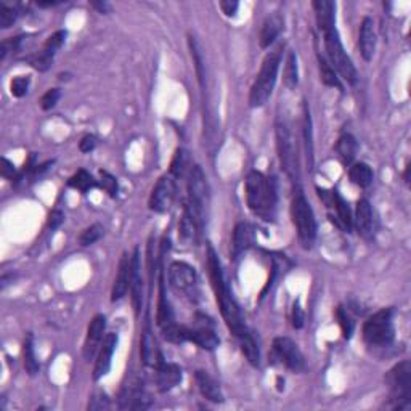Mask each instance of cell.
Wrapping results in <instances>:
<instances>
[{
    "label": "cell",
    "instance_id": "21",
    "mask_svg": "<svg viewBox=\"0 0 411 411\" xmlns=\"http://www.w3.org/2000/svg\"><path fill=\"white\" fill-rule=\"evenodd\" d=\"M156 371V385L160 392H169L182 383V370L175 363L161 361L155 368Z\"/></svg>",
    "mask_w": 411,
    "mask_h": 411
},
{
    "label": "cell",
    "instance_id": "50",
    "mask_svg": "<svg viewBox=\"0 0 411 411\" xmlns=\"http://www.w3.org/2000/svg\"><path fill=\"white\" fill-rule=\"evenodd\" d=\"M97 137L92 135V133H87V135H84L81 138V142H79V150H81V153H90L95 150L97 146Z\"/></svg>",
    "mask_w": 411,
    "mask_h": 411
},
{
    "label": "cell",
    "instance_id": "8",
    "mask_svg": "<svg viewBox=\"0 0 411 411\" xmlns=\"http://www.w3.org/2000/svg\"><path fill=\"white\" fill-rule=\"evenodd\" d=\"M385 384L390 390V403L385 405L392 410H405L411 403V363L403 360L392 366L385 374Z\"/></svg>",
    "mask_w": 411,
    "mask_h": 411
},
{
    "label": "cell",
    "instance_id": "54",
    "mask_svg": "<svg viewBox=\"0 0 411 411\" xmlns=\"http://www.w3.org/2000/svg\"><path fill=\"white\" fill-rule=\"evenodd\" d=\"M410 169H411L410 164H408L407 167H405V174H403V178H405V182H407V183H410Z\"/></svg>",
    "mask_w": 411,
    "mask_h": 411
},
{
    "label": "cell",
    "instance_id": "16",
    "mask_svg": "<svg viewBox=\"0 0 411 411\" xmlns=\"http://www.w3.org/2000/svg\"><path fill=\"white\" fill-rule=\"evenodd\" d=\"M64 41H66V31H63V29L61 31H57L55 34H52V36L46 41V44L42 46L41 50L29 59L31 66L36 68L37 71H42V73L47 71V69L50 68L57 52L63 47Z\"/></svg>",
    "mask_w": 411,
    "mask_h": 411
},
{
    "label": "cell",
    "instance_id": "45",
    "mask_svg": "<svg viewBox=\"0 0 411 411\" xmlns=\"http://www.w3.org/2000/svg\"><path fill=\"white\" fill-rule=\"evenodd\" d=\"M110 407H111L110 399H108V395L103 392V390H98V392L92 394V397L88 399V405H87L88 410L100 411V410H108Z\"/></svg>",
    "mask_w": 411,
    "mask_h": 411
},
{
    "label": "cell",
    "instance_id": "17",
    "mask_svg": "<svg viewBox=\"0 0 411 411\" xmlns=\"http://www.w3.org/2000/svg\"><path fill=\"white\" fill-rule=\"evenodd\" d=\"M354 224L356 227L359 235L363 238V240H373L376 230H378V220H376L374 209L368 200H359V202H356Z\"/></svg>",
    "mask_w": 411,
    "mask_h": 411
},
{
    "label": "cell",
    "instance_id": "46",
    "mask_svg": "<svg viewBox=\"0 0 411 411\" xmlns=\"http://www.w3.org/2000/svg\"><path fill=\"white\" fill-rule=\"evenodd\" d=\"M59 98H61V92H59V88L53 87V88H48V90L44 93L39 103H41V108L44 111H50L57 106Z\"/></svg>",
    "mask_w": 411,
    "mask_h": 411
},
{
    "label": "cell",
    "instance_id": "33",
    "mask_svg": "<svg viewBox=\"0 0 411 411\" xmlns=\"http://www.w3.org/2000/svg\"><path fill=\"white\" fill-rule=\"evenodd\" d=\"M349 178L354 185L360 188H368L373 183V169L366 162H355L349 169Z\"/></svg>",
    "mask_w": 411,
    "mask_h": 411
},
{
    "label": "cell",
    "instance_id": "39",
    "mask_svg": "<svg viewBox=\"0 0 411 411\" xmlns=\"http://www.w3.org/2000/svg\"><path fill=\"white\" fill-rule=\"evenodd\" d=\"M238 344H240L242 355L246 356V360L249 361L252 366L260 365V350H259V345H257V343H256L254 336L252 334L246 336L245 339L238 341Z\"/></svg>",
    "mask_w": 411,
    "mask_h": 411
},
{
    "label": "cell",
    "instance_id": "40",
    "mask_svg": "<svg viewBox=\"0 0 411 411\" xmlns=\"http://www.w3.org/2000/svg\"><path fill=\"white\" fill-rule=\"evenodd\" d=\"M103 235H105V229H103V225L92 224L90 227H87V229L82 230V233L77 238V242L82 247L92 246V245H95L97 241H100Z\"/></svg>",
    "mask_w": 411,
    "mask_h": 411
},
{
    "label": "cell",
    "instance_id": "30",
    "mask_svg": "<svg viewBox=\"0 0 411 411\" xmlns=\"http://www.w3.org/2000/svg\"><path fill=\"white\" fill-rule=\"evenodd\" d=\"M201 231L202 229L198 225V222L188 214V211L183 209L180 224H178V236H180V240L191 245V242L198 241V236H200Z\"/></svg>",
    "mask_w": 411,
    "mask_h": 411
},
{
    "label": "cell",
    "instance_id": "5",
    "mask_svg": "<svg viewBox=\"0 0 411 411\" xmlns=\"http://www.w3.org/2000/svg\"><path fill=\"white\" fill-rule=\"evenodd\" d=\"M291 219L299 242L304 249H312L316 240V220L310 202L302 191L300 187H296L294 198L291 201Z\"/></svg>",
    "mask_w": 411,
    "mask_h": 411
},
{
    "label": "cell",
    "instance_id": "52",
    "mask_svg": "<svg viewBox=\"0 0 411 411\" xmlns=\"http://www.w3.org/2000/svg\"><path fill=\"white\" fill-rule=\"evenodd\" d=\"M61 2H58V0H39L37 2V7L41 8H52V7H57Z\"/></svg>",
    "mask_w": 411,
    "mask_h": 411
},
{
    "label": "cell",
    "instance_id": "6",
    "mask_svg": "<svg viewBox=\"0 0 411 411\" xmlns=\"http://www.w3.org/2000/svg\"><path fill=\"white\" fill-rule=\"evenodd\" d=\"M188 200L183 209L188 211L193 219L198 222L201 229H204L206 209L209 206V183H207L206 174L200 166H193L190 174H188Z\"/></svg>",
    "mask_w": 411,
    "mask_h": 411
},
{
    "label": "cell",
    "instance_id": "43",
    "mask_svg": "<svg viewBox=\"0 0 411 411\" xmlns=\"http://www.w3.org/2000/svg\"><path fill=\"white\" fill-rule=\"evenodd\" d=\"M19 17L18 10L15 7H8V5L0 3V28L8 29L12 28Z\"/></svg>",
    "mask_w": 411,
    "mask_h": 411
},
{
    "label": "cell",
    "instance_id": "34",
    "mask_svg": "<svg viewBox=\"0 0 411 411\" xmlns=\"http://www.w3.org/2000/svg\"><path fill=\"white\" fill-rule=\"evenodd\" d=\"M316 59H318L320 76H321V81H323L325 86L334 87V88H339V90H343V84H341V79L338 76V73H336L334 68L331 66L328 58L321 55L320 52H316Z\"/></svg>",
    "mask_w": 411,
    "mask_h": 411
},
{
    "label": "cell",
    "instance_id": "13",
    "mask_svg": "<svg viewBox=\"0 0 411 411\" xmlns=\"http://www.w3.org/2000/svg\"><path fill=\"white\" fill-rule=\"evenodd\" d=\"M175 180L172 175H162L160 180L156 182L155 188L151 190L150 200H148V207L150 211L156 212V214H166L174 204L175 200Z\"/></svg>",
    "mask_w": 411,
    "mask_h": 411
},
{
    "label": "cell",
    "instance_id": "32",
    "mask_svg": "<svg viewBox=\"0 0 411 411\" xmlns=\"http://www.w3.org/2000/svg\"><path fill=\"white\" fill-rule=\"evenodd\" d=\"M331 193H333V207L336 214H338V219L341 222V225H343V229L349 233L354 227L352 211H350L347 201L339 195V191H331Z\"/></svg>",
    "mask_w": 411,
    "mask_h": 411
},
{
    "label": "cell",
    "instance_id": "44",
    "mask_svg": "<svg viewBox=\"0 0 411 411\" xmlns=\"http://www.w3.org/2000/svg\"><path fill=\"white\" fill-rule=\"evenodd\" d=\"M29 86H31V79H29V76H17L10 82V92H12L13 97L23 98L28 93Z\"/></svg>",
    "mask_w": 411,
    "mask_h": 411
},
{
    "label": "cell",
    "instance_id": "22",
    "mask_svg": "<svg viewBox=\"0 0 411 411\" xmlns=\"http://www.w3.org/2000/svg\"><path fill=\"white\" fill-rule=\"evenodd\" d=\"M156 323L160 326L161 333L171 329L172 326L177 325L174 310H172L171 302L167 300L166 296V285H164V276H162V271H160V297H157V307H156Z\"/></svg>",
    "mask_w": 411,
    "mask_h": 411
},
{
    "label": "cell",
    "instance_id": "4",
    "mask_svg": "<svg viewBox=\"0 0 411 411\" xmlns=\"http://www.w3.org/2000/svg\"><path fill=\"white\" fill-rule=\"evenodd\" d=\"M281 48L267 53L264 61H262L260 71L257 74L254 84H252L249 92V106L262 108L269 102V98L274 93L276 77H278L280 64H281Z\"/></svg>",
    "mask_w": 411,
    "mask_h": 411
},
{
    "label": "cell",
    "instance_id": "37",
    "mask_svg": "<svg viewBox=\"0 0 411 411\" xmlns=\"http://www.w3.org/2000/svg\"><path fill=\"white\" fill-rule=\"evenodd\" d=\"M283 82L285 86L293 90L299 84V68H297V55L294 50H289L285 59V71H283Z\"/></svg>",
    "mask_w": 411,
    "mask_h": 411
},
{
    "label": "cell",
    "instance_id": "12",
    "mask_svg": "<svg viewBox=\"0 0 411 411\" xmlns=\"http://www.w3.org/2000/svg\"><path fill=\"white\" fill-rule=\"evenodd\" d=\"M274 355L276 360H280L281 365L286 368L294 371V373H302L305 370V359L302 355L299 345L289 338H280L274 339Z\"/></svg>",
    "mask_w": 411,
    "mask_h": 411
},
{
    "label": "cell",
    "instance_id": "42",
    "mask_svg": "<svg viewBox=\"0 0 411 411\" xmlns=\"http://www.w3.org/2000/svg\"><path fill=\"white\" fill-rule=\"evenodd\" d=\"M98 175H100V187L108 193V196L116 198L119 191L117 178L113 174H110L108 171H100L98 172Z\"/></svg>",
    "mask_w": 411,
    "mask_h": 411
},
{
    "label": "cell",
    "instance_id": "25",
    "mask_svg": "<svg viewBox=\"0 0 411 411\" xmlns=\"http://www.w3.org/2000/svg\"><path fill=\"white\" fill-rule=\"evenodd\" d=\"M252 229L246 222H238L233 229V238H231V257L233 260L241 259L252 245Z\"/></svg>",
    "mask_w": 411,
    "mask_h": 411
},
{
    "label": "cell",
    "instance_id": "2",
    "mask_svg": "<svg viewBox=\"0 0 411 411\" xmlns=\"http://www.w3.org/2000/svg\"><path fill=\"white\" fill-rule=\"evenodd\" d=\"M246 204L252 214L262 220H274L278 195L275 178L267 177L259 171H251L245 180Z\"/></svg>",
    "mask_w": 411,
    "mask_h": 411
},
{
    "label": "cell",
    "instance_id": "51",
    "mask_svg": "<svg viewBox=\"0 0 411 411\" xmlns=\"http://www.w3.org/2000/svg\"><path fill=\"white\" fill-rule=\"evenodd\" d=\"M220 5V10L225 13V17H235L238 8H240V3L236 2V0H222L219 3Z\"/></svg>",
    "mask_w": 411,
    "mask_h": 411
},
{
    "label": "cell",
    "instance_id": "11",
    "mask_svg": "<svg viewBox=\"0 0 411 411\" xmlns=\"http://www.w3.org/2000/svg\"><path fill=\"white\" fill-rule=\"evenodd\" d=\"M183 341L196 344L204 350H216L219 347L220 339L214 329V323L206 315H196L193 326H183Z\"/></svg>",
    "mask_w": 411,
    "mask_h": 411
},
{
    "label": "cell",
    "instance_id": "3",
    "mask_svg": "<svg viewBox=\"0 0 411 411\" xmlns=\"http://www.w3.org/2000/svg\"><path fill=\"white\" fill-rule=\"evenodd\" d=\"M276 133V151H278L281 169L285 171L286 177L299 187L300 180V162H299V148H297V140L291 124L286 121L283 116H278L275 126Z\"/></svg>",
    "mask_w": 411,
    "mask_h": 411
},
{
    "label": "cell",
    "instance_id": "18",
    "mask_svg": "<svg viewBox=\"0 0 411 411\" xmlns=\"http://www.w3.org/2000/svg\"><path fill=\"white\" fill-rule=\"evenodd\" d=\"M119 344V336L116 333H108L98 349L95 366H93V381H100L110 373L113 355L116 352Z\"/></svg>",
    "mask_w": 411,
    "mask_h": 411
},
{
    "label": "cell",
    "instance_id": "36",
    "mask_svg": "<svg viewBox=\"0 0 411 411\" xmlns=\"http://www.w3.org/2000/svg\"><path fill=\"white\" fill-rule=\"evenodd\" d=\"M191 167L193 166H190V155H188V151L183 150V148H178L174 157H172L169 174L175 178H183L187 177V174H190Z\"/></svg>",
    "mask_w": 411,
    "mask_h": 411
},
{
    "label": "cell",
    "instance_id": "23",
    "mask_svg": "<svg viewBox=\"0 0 411 411\" xmlns=\"http://www.w3.org/2000/svg\"><path fill=\"white\" fill-rule=\"evenodd\" d=\"M376 29H374V21L373 18L365 17L361 19L360 24V31H359V48H360V55L363 57L365 61H371L374 57L376 52Z\"/></svg>",
    "mask_w": 411,
    "mask_h": 411
},
{
    "label": "cell",
    "instance_id": "31",
    "mask_svg": "<svg viewBox=\"0 0 411 411\" xmlns=\"http://www.w3.org/2000/svg\"><path fill=\"white\" fill-rule=\"evenodd\" d=\"M336 150H338L341 161H343L345 166L352 164L355 156H356V151H359V143H356L354 135H350V133H344V135L339 137L338 145H336Z\"/></svg>",
    "mask_w": 411,
    "mask_h": 411
},
{
    "label": "cell",
    "instance_id": "28",
    "mask_svg": "<svg viewBox=\"0 0 411 411\" xmlns=\"http://www.w3.org/2000/svg\"><path fill=\"white\" fill-rule=\"evenodd\" d=\"M312 8H314L316 24H318V29L321 32L336 26L334 2H329V0H315V2H312Z\"/></svg>",
    "mask_w": 411,
    "mask_h": 411
},
{
    "label": "cell",
    "instance_id": "35",
    "mask_svg": "<svg viewBox=\"0 0 411 411\" xmlns=\"http://www.w3.org/2000/svg\"><path fill=\"white\" fill-rule=\"evenodd\" d=\"M23 356H24V370L29 376H36L41 371V365H39L36 349H34V338L31 333H28L26 339H24L23 345Z\"/></svg>",
    "mask_w": 411,
    "mask_h": 411
},
{
    "label": "cell",
    "instance_id": "15",
    "mask_svg": "<svg viewBox=\"0 0 411 411\" xmlns=\"http://www.w3.org/2000/svg\"><path fill=\"white\" fill-rule=\"evenodd\" d=\"M143 288H145V283H143V275H142L140 247L137 246L131 256V281H128V291H131V300H132L133 312H135V316H140L142 314L143 299H145Z\"/></svg>",
    "mask_w": 411,
    "mask_h": 411
},
{
    "label": "cell",
    "instance_id": "10",
    "mask_svg": "<svg viewBox=\"0 0 411 411\" xmlns=\"http://www.w3.org/2000/svg\"><path fill=\"white\" fill-rule=\"evenodd\" d=\"M169 283L177 293H180L191 302L198 300L200 286H198L196 270L190 264L182 260L172 262L169 267Z\"/></svg>",
    "mask_w": 411,
    "mask_h": 411
},
{
    "label": "cell",
    "instance_id": "14",
    "mask_svg": "<svg viewBox=\"0 0 411 411\" xmlns=\"http://www.w3.org/2000/svg\"><path fill=\"white\" fill-rule=\"evenodd\" d=\"M151 405V400L143 390V383L138 378H131L122 385L119 394V408L121 410H145Z\"/></svg>",
    "mask_w": 411,
    "mask_h": 411
},
{
    "label": "cell",
    "instance_id": "49",
    "mask_svg": "<svg viewBox=\"0 0 411 411\" xmlns=\"http://www.w3.org/2000/svg\"><path fill=\"white\" fill-rule=\"evenodd\" d=\"M0 174H2L3 178H17L18 172H17V167L12 161H8L7 157H2L0 160Z\"/></svg>",
    "mask_w": 411,
    "mask_h": 411
},
{
    "label": "cell",
    "instance_id": "27",
    "mask_svg": "<svg viewBox=\"0 0 411 411\" xmlns=\"http://www.w3.org/2000/svg\"><path fill=\"white\" fill-rule=\"evenodd\" d=\"M283 17L280 13H271L265 18L259 34V44L262 48H269L270 46H274V42L278 39L281 31H283Z\"/></svg>",
    "mask_w": 411,
    "mask_h": 411
},
{
    "label": "cell",
    "instance_id": "48",
    "mask_svg": "<svg viewBox=\"0 0 411 411\" xmlns=\"http://www.w3.org/2000/svg\"><path fill=\"white\" fill-rule=\"evenodd\" d=\"M64 222V212L59 209H52L47 217V227L50 230H57L63 225Z\"/></svg>",
    "mask_w": 411,
    "mask_h": 411
},
{
    "label": "cell",
    "instance_id": "7",
    "mask_svg": "<svg viewBox=\"0 0 411 411\" xmlns=\"http://www.w3.org/2000/svg\"><path fill=\"white\" fill-rule=\"evenodd\" d=\"M394 309L388 307V309H381L370 316L365 321L363 329V341L368 347L374 349H384L389 347L394 343L395 338V328H394Z\"/></svg>",
    "mask_w": 411,
    "mask_h": 411
},
{
    "label": "cell",
    "instance_id": "1",
    "mask_svg": "<svg viewBox=\"0 0 411 411\" xmlns=\"http://www.w3.org/2000/svg\"><path fill=\"white\" fill-rule=\"evenodd\" d=\"M206 265H207V271H209V278H211V285L212 289H214L216 294V300L219 304L220 314L224 316V321L227 325V328L231 334L235 336L236 341L245 339L246 336L252 334L251 329L247 328L245 315L238 305L236 299L233 297V293H231L229 283L225 280V274L222 270V264L217 257L214 247L211 245H207V251H206Z\"/></svg>",
    "mask_w": 411,
    "mask_h": 411
},
{
    "label": "cell",
    "instance_id": "47",
    "mask_svg": "<svg viewBox=\"0 0 411 411\" xmlns=\"http://www.w3.org/2000/svg\"><path fill=\"white\" fill-rule=\"evenodd\" d=\"M291 321H293V328L294 329L304 328L305 315H304V310H302V307H300V300L299 299L294 300L293 314H291Z\"/></svg>",
    "mask_w": 411,
    "mask_h": 411
},
{
    "label": "cell",
    "instance_id": "19",
    "mask_svg": "<svg viewBox=\"0 0 411 411\" xmlns=\"http://www.w3.org/2000/svg\"><path fill=\"white\" fill-rule=\"evenodd\" d=\"M106 329V316L98 314L90 320V325L87 328V336L86 343H84L82 355L86 361L93 360V356L98 354V349L103 343V334H105Z\"/></svg>",
    "mask_w": 411,
    "mask_h": 411
},
{
    "label": "cell",
    "instance_id": "9",
    "mask_svg": "<svg viewBox=\"0 0 411 411\" xmlns=\"http://www.w3.org/2000/svg\"><path fill=\"white\" fill-rule=\"evenodd\" d=\"M323 37H325V48L326 53H328V61L331 63V66L334 68V71L338 73V76L344 79L345 82L354 86V84L359 81V73H356L355 64L352 63V59L347 55V52L344 50L343 42H341L339 32L338 29L331 28L323 31Z\"/></svg>",
    "mask_w": 411,
    "mask_h": 411
},
{
    "label": "cell",
    "instance_id": "29",
    "mask_svg": "<svg viewBox=\"0 0 411 411\" xmlns=\"http://www.w3.org/2000/svg\"><path fill=\"white\" fill-rule=\"evenodd\" d=\"M302 137H304V148H305V160L309 171L314 169V131H312V117L309 105L304 102V115H302Z\"/></svg>",
    "mask_w": 411,
    "mask_h": 411
},
{
    "label": "cell",
    "instance_id": "38",
    "mask_svg": "<svg viewBox=\"0 0 411 411\" xmlns=\"http://www.w3.org/2000/svg\"><path fill=\"white\" fill-rule=\"evenodd\" d=\"M97 185H98V182L92 177V174H88L86 169H79L76 174L69 177V180H68V187H71V188H74V190L84 193V195L90 191L92 188H95Z\"/></svg>",
    "mask_w": 411,
    "mask_h": 411
},
{
    "label": "cell",
    "instance_id": "53",
    "mask_svg": "<svg viewBox=\"0 0 411 411\" xmlns=\"http://www.w3.org/2000/svg\"><path fill=\"white\" fill-rule=\"evenodd\" d=\"M90 5L93 8H97L100 13H108L110 12V5L106 2H90Z\"/></svg>",
    "mask_w": 411,
    "mask_h": 411
},
{
    "label": "cell",
    "instance_id": "41",
    "mask_svg": "<svg viewBox=\"0 0 411 411\" xmlns=\"http://www.w3.org/2000/svg\"><path fill=\"white\" fill-rule=\"evenodd\" d=\"M336 320H338V323L341 326V331H343L344 339L352 338L354 320H352V316H350L349 310L345 309L344 305H339L338 309H336Z\"/></svg>",
    "mask_w": 411,
    "mask_h": 411
},
{
    "label": "cell",
    "instance_id": "24",
    "mask_svg": "<svg viewBox=\"0 0 411 411\" xmlns=\"http://www.w3.org/2000/svg\"><path fill=\"white\" fill-rule=\"evenodd\" d=\"M128 281H131V257H128L127 252H124L121 260H119L115 283H113L111 302H119L126 297L128 291Z\"/></svg>",
    "mask_w": 411,
    "mask_h": 411
},
{
    "label": "cell",
    "instance_id": "20",
    "mask_svg": "<svg viewBox=\"0 0 411 411\" xmlns=\"http://www.w3.org/2000/svg\"><path fill=\"white\" fill-rule=\"evenodd\" d=\"M140 359L143 365L150 366V368H156L161 361H164V356H162L160 347H157L155 334H153L150 321L148 320L145 323V328L142 331L140 338Z\"/></svg>",
    "mask_w": 411,
    "mask_h": 411
},
{
    "label": "cell",
    "instance_id": "26",
    "mask_svg": "<svg viewBox=\"0 0 411 411\" xmlns=\"http://www.w3.org/2000/svg\"><path fill=\"white\" fill-rule=\"evenodd\" d=\"M195 381L198 389L202 397L209 400L212 403H222L224 402V394H222L220 385L217 384V381L204 370H198L195 373Z\"/></svg>",
    "mask_w": 411,
    "mask_h": 411
}]
</instances>
